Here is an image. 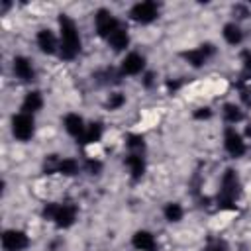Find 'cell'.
I'll return each instance as SVG.
<instances>
[{"mask_svg": "<svg viewBox=\"0 0 251 251\" xmlns=\"http://www.w3.org/2000/svg\"><path fill=\"white\" fill-rule=\"evenodd\" d=\"M59 27H61V47H59L61 57L65 61H73L80 51V37H78L76 24L67 14H61Z\"/></svg>", "mask_w": 251, "mask_h": 251, "instance_id": "obj_1", "label": "cell"}, {"mask_svg": "<svg viewBox=\"0 0 251 251\" xmlns=\"http://www.w3.org/2000/svg\"><path fill=\"white\" fill-rule=\"evenodd\" d=\"M33 129H35V126H33L31 114L22 112L12 118V133L18 141H29L33 137Z\"/></svg>", "mask_w": 251, "mask_h": 251, "instance_id": "obj_2", "label": "cell"}, {"mask_svg": "<svg viewBox=\"0 0 251 251\" xmlns=\"http://www.w3.org/2000/svg\"><path fill=\"white\" fill-rule=\"evenodd\" d=\"M94 25H96L98 35H102V37L108 39L122 24L112 16V12H108V10H98L96 16H94Z\"/></svg>", "mask_w": 251, "mask_h": 251, "instance_id": "obj_3", "label": "cell"}, {"mask_svg": "<svg viewBox=\"0 0 251 251\" xmlns=\"http://www.w3.org/2000/svg\"><path fill=\"white\" fill-rule=\"evenodd\" d=\"M29 245V239L20 229H6L2 233V249L4 251H24Z\"/></svg>", "mask_w": 251, "mask_h": 251, "instance_id": "obj_4", "label": "cell"}, {"mask_svg": "<svg viewBox=\"0 0 251 251\" xmlns=\"http://www.w3.org/2000/svg\"><path fill=\"white\" fill-rule=\"evenodd\" d=\"M157 14H159V8L155 2H137L129 12V16L139 24H151L157 18Z\"/></svg>", "mask_w": 251, "mask_h": 251, "instance_id": "obj_5", "label": "cell"}, {"mask_svg": "<svg viewBox=\"0 0 251 251\" xmlns=\"http://www.w3.org/2000/svg\"><path fill=\"white\" fill-rule=\"evenodd\" d=\"M224 147H226V151H227L231 157H241V155L247 151L243 137H241L233 127H227V129L224 131Z\"/></svg>", "mask_w": 251, "mask_h": 251, "instance_id": "obj_6", "label": "cell"}, {"mask_svg": "<svg viewBox=\"0 0 251 251\" xmlns=\"http://www.w3.org/2000/svg\"><path fill=\"white\" fill-rule=\"evenodd\" d=\"M76 220V206L73 204H59L57 206V214L53 218V222L59 227H71Z\"/></svg>", "mask_w": 251, "mask_h": 251, "instance_id": "obj_7", "label": "cell"}, {"mask_svg": "<svg viewBox=\"0 0 251 251\" xmlns=\"http://www.w3.org/2000/svg\"><path fill=\"white\" fill-rule=\"evenodd\" d=\"M212 53H214V45L206 43V45H200L198 49H190V51H186V53H184V59H186L192 67H202V65L206 63L208 55H212Z\"/></svg>", "mask_w": 251, "mask_h": 251, "instance_id": "obj_8", "label": "cell"}, {"mask_svg": "<svg viewBox=\"0 0 251 251\" xmlns=\"http://www.w3.org/2000/svg\"><path fill=\"white\" fill-rule=\"evenodd\" d=\"M145 67V57L139 53H129L122 61V73L124 75H139Z\"/></svg>", "mask_w": 251, "mask_h": 251, "instance_id": "obj_9", "label": "cell"}, {"mask_svg": "<svg viewBox=\"0 0 251 251\" xmlns=\"http://www.w3.org/2000/svg\"><path fill=\"white\" fill-rule=\"evenodd\" d=\"M35 41H37V47L47 55H53L57 51V37L51 29H39Z\"/></svg>", "mask_w": 251, "mask_h": 251, "instance_id": "obj_10", "label": "cell"}, {"mask_svg": "<svg viewBox=\"0 0 251 251\" xmlns=\"http://www.w3.org/2000/svg\"><path fill=\"white\" fill-rule=\"evenodd\" d=\"M12 69L20 80H24V82L33 80V67H31V61L27 57H16L12 63Z\"/></svg>", "mask_w": 251, "mask_h": 251, "instance_id": "obj_11", "label": "cell"}, {"mask_svg": "<svg viewBox=\"0 0 251 251\" xmlns=\"http://www.w3.org/2000/svg\"><path fill=\"white\" fill-rule=\"evenodd\" d=\"M131 243L137 251H155V237L145 229L135 231L131 237Z\"/></svg>", "mask_w": 251, "mask_h": 251, "instance_id": "obj_12", "label": "cell"}, {"mask_svg": "<svg viewBox=\"0 0 251 251\" xmlns=\"http://www.w3.org/2000/svg\"><path fill=\"white\" fill-rule=\"evenodd\" d=\"M65 129H67V133H71L73 137H80V135L84 133L86 126H84V122H82V118H80L78 114H67V116H65Z\"/></svg>", "mask_w": 251, "mask_h": 251, "instance_id": "obj_13", "label": "cell"}, {"mask_svg": "<svg viewBox=\"0 0 251 251\" xmlns=\"http://www.w3.org/2000/svg\"><path fill=\"white\" fill-rule=\"evenodd\" d=\"M41 106H43V96H41L37 90H31V92H27V94L24 96L22 110H24L25 114H33V112L41 110Z\"/></svg>", "mask_w": 251, "mask_h": 251, "instance_id": "obj_14", "label": "cell"}, {"mask_svg": "<svg viewBox=\"0 0 251 251\" xmlns=\"http://www.w3.org/2000/svg\"><path fill=\"white\" fill-rule=\"evenodd\" d=\"M126 165H127V169H129L133 178H141V175L145 173V161H143V157L139 153L127 155L126 157Z\"/></svg>", "mask_w": 251, "mask_h": 251, "instance_id": "obj_15", "label": "cell"}, {"mask_svg": "<svg viewBox=\"0 0 251 251\" xmlns=\"http://www.w3.org/2000/svg\"><path fill=\"white\" fill-rule=\"evenodd\" d=\"M108 43H110V47H112L114 51H122V49H126L127 43H129V35H127V31H126V27L120 25V27L108 37Z\"/></svg>", "mask_w": 251, "mask_h": 251, "instance_id": "obj_16", "label": "cell"}, {"mask_svg": "<svg viewBox=\"0 0 251 251\" xmlns=\"http://www.w3.org/2000/svg\"><path fill=\"white\" fill-rule=\"evenodd\" d=\"M222 35H224V39H226L229 45H239L241 39H243V33H241V29H239L237 24H226Z\"/></svg>", "mask_w": 251, "mask_h": 251, "instance_id": "obj_17", "label": "cell"}, {"mask_svg": "<svg viewBox=\"0 0 251 251\" xmlns=\"http://www.w3.org/2000/svg\"><path fill=\"white\" fill-rule=\"evenodd\" d=\"M57 173H61V175H65V176H73V175L78 173V163H76L73 157H63V159H59Z\"/></svg>", "mask_w": 251, "mask_h": 251, "instance_id": "obj_18", "label": "cell"}, {"mask_svg": "<svg viewBox=\"0 0 251 251\" xmlns=\"http://www.w3.org/2000/svg\"><path fill=\"white\" fill-rule=\"evenodd\" d=\"M100 137H102V127H100V124H90V126H86L84 133H82L78 139H80V143H96Z\"/></svg>", "mask_w": 251, "mask_h": 251, "instance_id": "obj_19", "label": "cell"}, {"mask_svg": "<svg viewBox=\"0 0 251 251\" xmlns=\"http://www.w3.org/2000/svg\"><path fill=\"white\" fill-rule=\"evenodd\" d=\"M163 214H165V220H169V222H180L184 210H182V206H180L178 202H169V204L165 206Z\"/></svg>", "mask_w": 251, "mask_h": 251, "instance_id": "obj_20", "label": "cell"}, {"mask_svg": "<svg viewBox=\"0 0 251 251\" xmlns=\"http://www.w3.org/2000/svg\"><path fill=\"white\" fill-rule=\"evenodd\" d=\"M224 118H226V122H229V124H237V122H241L243 112H241L239 106H235V104H226V106H224Z\"/></svg>", "mask_w": 251, "mask_h": 251, "instance_id": "obj_21", "label": "cell"}, {"mask_svg": "<svg viewBox=\"0 0 251 251\" xmlns=\"http://www.w3.org/2000/svg\"><path fill=\"white\" fill-rule=\"evenodd\" d=\"M126 104V96L122 94V92H114V94H110V98H108V110H118V108H122Z\"/></svg>", "mask_w": 251, "mask_h": 251, "instance_id": "obj_22", "label": "cell"}, {"mask_svg": "<svg viewBox=\"0 0 251 251\" xmlns=\"http://www.w3.org/2000/svg\"><path fill=\"white\" fill-rule=\"evenodd\" d=\"M127 147L129 149H141L143 147V137L141 135H129L127 137Z\"/></svg>", "mask_w": 251, "mask_h": 251, "instance_id": "obj_23", "label": "cell"}, {"mask_svg": "<svg viewBox=\"0 0 251 251\" xmlns=\"http://www.w3.org/2000/svg\"><path fill=\"white\" fill-rule=\"evenodd\" d=\"M100 169H102V163H100V161H96V159H88V161H86V171H88L90 175H96Z\"/></svg>", "mask_w": 251, "mask_h": 251, "instance_id": "obj_24", "label": "cell"}, {"mask_svg": "<svg viewBox=\"0 0 251 251\" xmlns=\"http://www.w3.org/2000/svg\"><path fill=\"white\" fill-rule=\"evenodd\" d=\"M194 118H196V120H206V118H210V108H200L198 112H194Z\"/></svg>", "mask_w": 251, "mask_h": 251, "instance_id": "obj_25", "label": "cell"}, {"mask_svg": "<svg viewBox=\"0 0 251 251\" xmlns=\"http://www.w3.org/2000/svg\"><path fill=\"white\" fill-rule=\"evenodd\" d=\"M208 251H226V245H224V241H216Z\"/></svg>", "mask_w": 251, "mask_h": 251, "instance_id": "obj_26", "label": "cell"}]
</instances>
